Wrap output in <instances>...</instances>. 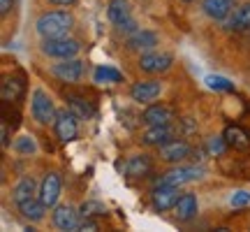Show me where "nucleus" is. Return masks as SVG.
Segmentation results:
<instances>
[{"label":"nucleus","instance_id":"1","mask_svg":"<svg viewBox=\"0 0 250 232\" xmlns=\"http://www.w3.org/2000/svg\"><path fill=\"white\" fill-rule=\"evenodd\" d=\"M74 26V17L65 9H56V12H44L42 17L37 19V33L44 37V40H51V37H62L67 35Z\"/></svg>","mask_w":250,"mask_h":232},{"label":"nucleus","instance_id":"2","mask_svg":"<svg viewBox=\"0 0 250 232\" xmlns=\"http://www.w3.org/2000/svg\"><path fill=\"white\" fill-rule=\"evenodd\" d=\"M30 112H33V118H35L37 123H42V125L54 123L56 116H58V112H56V107H54V100H51V95H49L44 89L33 91Z\"/></svg>","mask_w":250,"mask_h":232},{"label":"nucleus","instance_id":"3","mask_svg":"<svg viewBox=\"0 0 250 232\" xmlns=\"http://www.w3.org/2000/svg\"><path fill=\"white\" fill-rule=\"evenodd\" d=\"M81 51V45L72 37L62 35V37H51V40H44L42 42V54L51 56V58H74V56Z\"/></svg>","mask_w":250,"mask_h":232},{"label":"nucleus","instance_id":"4","mask_svg":"<svg viewBox=\"0 0 250 232\" xmlns=\"http://www.w3.org/2000/svg\"><path fill=\"white\" fill-rule=\"evenodd\" d=\"M83 72H86V65H83V61H79L77 56H74V58H62L61 63H54V65H51V74H54L56 79L65 81V84L79 81L81 77H83Z\"/></svg>","mask_w":250,"mask_h":232},{"label":"nucleus","instance_id":"5","mask_svg":"<svg viewBox=\"0 0 250 232\" xmlns=\"http://www.w3.org/2000/svg\"><path fill=\"white\" fill-rule=\"evenodd\" d=\"M179 186H169V184H158L151 193V202L155 211H169L179 202Z\"/></svg>","mask_w":250,"mask_h":232},{"label":"nucleus","instance_id":"6","mask_svg":"<svg viewBox=\"0 0 250 232\" xmlns=\"http://www.w3.org/2000/svg\"><path fill=\"white\" fill-rule=\"evenodd\" d=\"M158 45H160V37L155 35L153 30H137L132 35H127V40H125V46L130 51H134V54H148Z\"/></svg>","mask_w":250,"mask_h":232},{"label":"nucleus","instance_id":"7","mask_svg":"<svg viewBox=\"0 0 250 232\" xmlns=\"http://www.w3.org/2000/svg\"><path fill=\"white\" fill-rule=\"evenodd\" d=\"M54 128H56V137L61 142H65V144L72 142L77 137V116L72 114L70 109H61L54 121Z\"/></svg>","mask_w":250,"mask_h":232},{"label":"nucleus","instance_id":"8","mask_svg":"<svg viewBox=\"0 0 250 232\" xmlns=\"http://www.w3.org/2000/svg\"><path fill=\"white\" fill-rule=\"evenodd\" d=\"M174 135H176V128L171 123L148 125V128L142 133V144H146V146H158V149H160L165 142L174 139Z\"/></svg>","mask_w":250,"mask_h":232},{"label":"nucleus","instance_id":"9","mask_svg":"<svg viewBox=\"0 0 250 232\" xmlns=\"http://www.w3.org/2000/svg\"><path fill=\"white\" fill-rule=\"evenodd\" d=\"M174 56L171 54H158V51H148V54H139V68L148 74H158L171 68Z\"/></svg>","mask_w":250,"mask_h":232},{"label":"nucleus","instance_id":"10","mask_svg":"<svg viewBox=\"0 0 250 232\" xmlns=\"http://www.w3.org/2000/svg\"><path fill=\"white\" fill-rule=\"evenodd\" d=\"M37 197L46 205V209L56 207L58 197H61V177L56 172H49L44 179H42V186L37 190Z\"/></svg>","mask_w":250,"mask_h":232},{"label":"nucleus","instance_id":"11","mask_svg":"<svg viewBox=\"0 0 250 232\" xmlns=\"http://www.w3.org/2000/svg\"><path fill=\"white\" fill-rule=\"evenodd\" d=\"M160 93H162L160 81H137V84H132V89H130V98L134 102H139V105H151Z\"/></svg>","mask_w":250,"mask_h":232},{"label":"nucleus","instance_id":"12","mask_svg":"<svg viewBox=\"0 0 250 232\" xmlns=\"http://www.w3.org/2000/svg\"><path fill=\"white\" fill-rule=\"evenodd\" d=\"M174 118H176V114H174V109L169 107V105H148V107L144 109L142 114V123L146 125H165V123H174Z\"/></svg>","mask_w":250,"mask_h":232},{"label":"nucleus","instance_id":"13","mask_svg":"<svg viewBox=\"0 0 250 232\" xmlns=\"http://www.w3.org/2000/svg\"><path fill=\"white\" fill-rule=\"evenodd\" d=\"M202 177V170L199 167H186V165H181V167H174V170L165 172L162 179H158V184H169V186H183V184H190V181H195V179Z\"/></svg>","mask_w":250,"mask_h":232},{"label":"nucleus","instance_id":"14","mask_svg":"<svg viewBox=\"0 0 250 232\" xmlns=\"http://www.w3.org/2000/svg\"><path fill=\"white\" fill-rule=\"evenodd\" d=\"M192 153L190 144L183 142V139H169L160 146V161L165 162H181L186 161L188 156Z\"/></svg>","mask_w":250,"mask_h":232},{"label":"nucleus","instance_id":"15","mask_svg":"<svg viewBox=\"0 0 250 232\" xmlns=\"http://www.w3.org/2000/svg\"><path fill=\"white\" fill-rule=\"evenodd\" d=\"M79 214H81V211H77V209H74V207H70V205L56 207L54 225L58 228V230H79V223H81Z\"/></svg>","mask_w":250,"mask_h":232},{"label":"nucleus","instance_id":"16","mask_svg":"<svg viewBox=\"0 0 250 232\" xmlns=\"http://www.w3.org/2000/svg\"><path fill=\"white\" fill-rule=\"evenodd\" d=\"M236 0H202V9L206 17H211L213 21H225L229 19Z\"/></svg>","mask_w":250,"mask_h":232},{"label":"nucleus","instance_id":"17","mask_svg":"<svg viewBox=\"0 0 250 232\" xmlns=\"http://www.w3.org/2000/svg\"><path fill=\"white\" fill-rule=\"evenodd\" d=\"M223 137H225V142H227V146L234 149V151H246V149H250V133L246 128H241V125H227Z\"/></svg>","mask_w":250,"mask_h":232},{"label":"nucleus","instance_id":"18","mask_svg":"<svg viewBox=\"0 0 250 232\" xmlns=\"http://www.w3.org/2000/svg\"><path fill=\"white\" fill-rule=\"evenodd\" d=\"M23 91H26V81L21 79V77H5V79H2V86H0L2 102H5V105H9V102H17V100H21Z\"/></svg>","mask_w":250,"mask_h":232},{"label":"nucleus","instance_id":"19","mask_svg":"<svg viewBox=\"0 0 250 232\" xmlns=\"http://www.w3.org/2000/svg\"><path fill=\"white\" fill-rule=\"evenodd\" d=\"M151 170H153V161H151V156H146V153L132 156L130 161L125 162V174H127L130 179L146 177V174H148Z\"/></svg>","mask_w":250,"mask_h":232},{"label":"nucleus","instance_id":"20","mask_svg":"<svg viewBox=\"0 0 250 232\" xmlns=\"http://www.w3.org/2000/svg\"><path fill=\"white\" fill-rule=\"evenodd\" d=\"M19 214L23 216L26 221H42L44 218V211H46V205L40 200V197H30V200H23V202H19Z\"/></svg>","mask_w":250,"mask_h":232},{"label":"nucleus","instance_id":"21","mask_svg":"<svg viewBox=\"0 0 250 232\" xmlns=\"http://www.w3.org/2000/svg\"><path fill=\"white\" fill-rule=\"evenodd\" d=\"M174 214H176L179 221H190V218L197 214V197L192 195V193H183V195L179 197L176 207H174Z\"/></svg>","mask_w":250,"mask_h":232},{"label":"nucleus","instance_id":"22","mask_svg":"<svg viewBox=\"0 0 250 232\" xmlns=\"http://www.w3.org/2000/svg\"><path fill=\"white\" fill-rule=\"evenodd\" d=\"M227 28H229V30H236V33L248 30L250 28V2H246V5L234 9V14H229V19H227Z\"/></svg>","mask_w":250,"mask_h":232},{"label":"nucleus","instance_id":"23","mask_svg":"<svg viewBox=\"0 0 250 232\" xmlns=\"http://www.w3.org/2000/svg\"><path fill=\"white\" fill-rule=\"evenodd\" d=\"M107 17L109 21L118 26V23H123L127 19H132V12H130V2L127 0H111L107 7Z\"/></svg>","mask_w":250,"mask_h":232},{"label":"nucleus","instance_id":"24","mask_svg":"<svg viewBox=\"0 0 250 232\" xmlns=\"http://www.w3.org/2000/svg\"><path fill=\"white\" fill-rule=\"evenodd\" d=\"M37 193V184H35V179L33 177H26V179H21L17 186L12 188V200L14 202H23V200H30V197Z\"/></svg>","mask_w":250,"mask_h":232},{"label":"nucleus","instance_id":"25","mask_svg":"<svg viewBox=\"0 0 250 232\" xmlns=\"http://www.w3.org/2000/svg\"><path fill=\"white\" fill-rule=\"evenodd\" d=\"M67 109H70L77 118H81V121H86V118H90V116L95 114L93 105H90L88 100L79 98V95H70V98H67Z\"/></svg>","mask_w":250,"mask_h":232},{"label":"nucleus","instance_id":"26","mask_svg":"<svg viewBox=\"0 0 250 232\" xmlns=\"http://www.w3.org/2000/svg\"><path fill=\"white\" fill-rule=\"evenodd\" d=\"M81 216H90V218H95V216H107L109 209L102 202H98V200H88V202H83V205L79 207Z\"/></svg>","mask_w":250,"mask_h":232},{"label":"nucleus","instance_id":"27","mask_svg":"<svg viewBox=\"0 0 250 232\" xmlns=\"http://www.w3.org/2000/svg\"><path fill=\"white\" fill-rule=\"evenodd\" d=\"M95 81H107V84H118V81H123V77H121V72L111 70V68H98L95 70Z\"/></svg>","mask_w":250,"mask_h":232},{"label":"nucleus","instance_id":"28","mask_svg":"<svg viewBox=\"0 0 250 232\" xmlns=\"http://www.w3.org/2000/svg\"><path fill=\"white\" fill-rule=\"evenodd\" d=\"M19 153H23V156H30V153H35L37 151V146H35V142H33V137H21L17 142V146H14Z\"/></svg>","mask_w":250,"mask_h":232},{"label":"nucleus","instance_id":"29","mask_svg":"<svg viewBox=\"0 0 250 232\" xmlns=\"http://www.w3.org/2000/svg\"><path fill=\"white\" fill-rule=\"evenodd\" d=\"M225 149H227L225 137H211V139H208V151L213 153V156H223Z\"/></svg>","mask_w":250,"mask_h":232},{"label":"nucleus","instance_id":"30","mask_svg":"<svg viewBox=\"0 0 250 232\" xmlns=\"http://www.w3.org/2000/svg\"><path fill=\"white\" fill-rule=\"evenodd\" d=\"M116 30L118 33H123V35H132V33L139 30V28H137V21H134V19H127V21H123V23H118Z\"/></svg>","mask_w":250,"mask_h":232},{"label":"nucleus","instance_id":"31","mask_svg":"<svg viewBox=\"0 0 250 232\" xmlns=\"http://www.w3.org/2000/svg\"><path fill=\"white\" fill-rule=\"evenodd\" d=\"M232 207H246L250 205V193H246V190H239V193H234L232 195Z\"/></svg>","mask_w":250,"mask_h":232},{"label":"nucleus","instance_id":"32","mask_svg":"<svg viewBox=\"0 0 250 232\" xmlns=\"http://www.w3.org/2000/svg\"><path fill=\"white\" fill-rule=\"evenodd\" d=\"M208 86H211V89H220V91H229L232 89V84H229V81L227 79H223V77H208Z\"/></svg>","mask_w":250,"mask_h":232},{"label":"nucleus","instance_id":"33","mask_svg":"<svg viewBox=\"0 0 250 232\" xmlns=\"http://www.w3.org/2000/svg\"><path fill=\"white\" fill-rule=\"evenodd\" d=\"M79 230L93 232V230H98V223H95V221H93L90 216H83V218H81V223H79Z\"/></svg>","mask_w":250,"mask_h":232},{"label":"nucleus","instance_id":"34","mask_svg":"<svg viewBox=\"0 0 250 232\" xmlns=\"http://www.w3.org/2000/svg\"><path fill=\"white\" fill-rule=\"evenodd\" d=\"M2 149H9V125L2 121Z\"/></svg>","mask_w":250,"mask_h":232},{"label":"nucleus","instance_id":"35","mask_svg":"<svg viewBox=\"0 0 250 232\" xmlns=\"http://www.w3.org/2000/svg\"><path fill=\"white\" fill-rule=\"evenodd\" d=\"M12 5H14V0H0V14L5 17L9 9H12Z\"/></svg>","mask_w":250,"mask_h":232},{"label":"nucleus","instance_id":"36","mask_svg":"<svg viewBox=\"0 0 250 232\" xmlns=\"http://www.w3.org/2000/svg\"><path fill=\"white\" fill-rule=\"evenodd\" d=\"M49 2H51V5H58V7H70L77 0H49Z\"/></svg>","mask_w":250,"mask_h":232},{"label":"nucleus","instance_id":"37","mask_svg":"<svg viewBox=\"0 0 250 232\" xmlns=\"http://www.w3.org/2000/svg\"><path fill=\"white\" fill-rule=\"evenodd\" d=\"M183 2H192V0H183Z\"/></svg>","mask_w":250,"mask_h":232}]
</instances>
